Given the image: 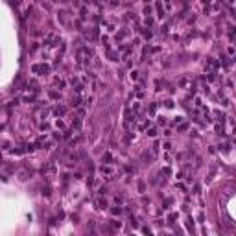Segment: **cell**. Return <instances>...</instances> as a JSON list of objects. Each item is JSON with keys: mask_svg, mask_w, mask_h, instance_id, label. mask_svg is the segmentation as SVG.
Segmentation results:
<instances>
[{"mask_svg": "<svg viewBox=\"0 0 236 236\" xmlns=\"http://www.w3.org/2000/svg\"><path fill=\"white\" fill-rule=\"evenodd\" d=\"M67 15H68V11H65V9H59V13H57V19H59V22H61V24H65V26H68Z\"/></svg>", "mask_w": 236, "mask_h": 236, "instance_id": "7a4b0ae2", "label": "cell"}, {"mask_svg": "<svg viewBox=\"0 0 236 236\" xmlns=\"http://www.w3.org/2000/svg\"><path fill=\"white\" fill-rule=\"evenodd\" d=\"M124 201H126V199H124L122 196H116V197H114V203H116L118 206H120V205H124Z\"/></svg>", "mask_w": 236, "mask_h": 236, "instance_id": "7402d4cb", "label": "cell"}, {"mask_svg": "<svg viewBox=\"0 0 236 236\" xmlns=\"http://www.w3.org/2000/svg\"><path fill=\"white\" fill-rule=\"evenodd\" d=\"M142 32V35H144V39H151L153 37V32L151 30H148V28H144V30H140Z\"/></svg>", "mask_w": 236, "mask_h": 236, "instance_id": "7c38bea8", "label": "cell"}, {"mask_svg": "<svg viewBox=\"0 0 236 236\" xmlns=\"http://www.w3.org/2000/svg\"><path fill=\"white\" fill-rule=\"evenodd\" d=\"M32 72L33 74H39V76H46L50 72V65H44V63H37L32 67Z\"/></svg>", "mask_w": 236, "mask_h": 236, "instance_id": "6da1fadb", "label": "cell"}, {"mask_svg": "<svg viewBox=\"0 0 236 236\" xmlns=\"http://www.w3.org/2000/svg\"><path fill=\"white\" fill-rule=\"evenodd\" d=\"M54 85H55V87H59V88H63L65 85H67V81L61 79V78H54Z\"/></svg>", "mask_w": 236, "mask_h": 236, "instance_id": "ba28073f", "label": "cell"}, {"mask_svg": "<svg viewBox=\"0 0 236 236\" xmlns=\"http://www.w3.org/2000/svg\"><path fill=\"white\" fill-rule=\"evenodd\" d=\"M162 148L168 151V150H172V144H170V142H164V146H162Z\"/></svg>", "mask_w": 236, "mask_h": 236, "instance_id": "ab89813d", "label": "cell"}, {"mask_svg": "<svg viewBox=\"0 0 236 236\" xmlns=\"http://www.w3.org/2000/svg\"><path fill=\"white\" fill-rule=\"evenodd\" d=\"M98 192H100V196H103V194H105V192H107V190H105V186H102V188H100V190H98Z\"/></svg>", "mask_w": 236, "mask_h": 236, "instance_id": "b9f144b4", "label": "cell"}, {"mask_svg": "<svg viewBox=\"0 0 236 236\" xmlns=\"http://www.w3.org/2000/svg\"><path fill=\"white\" fill-rule=\"evenodd\" d=\"M67 111H68V109L65 107V105H57V107L54 109V114H55V116H65V114H67Z\"/></svg>", "mask_w": 236, "mask_h": 236, "instance_id": "277c9868", "label": "cell"}, {"mask_svg": "<svg viewBox=\"0 0 236 236\" xmlns=\"http://www.w3.org/2000/svg\"><path fill=\"white\" fill-rule=\"evenodd\" d=\"M157 151H159V144L155 142V144H153V146H151V153H153V155H155V153H157Z\"/></svg>", "mask_w": 236, "mask_h": 236, "instance_id": "836d02e7", "label": "cell"}, {"mask_svg": "<svg viewBox=\"0 0 236 236\" xmlns=\"http://www.w3.org/2000/svg\"><path fill=\"white\" fill-rule=\"evenodd\" d=\"M155 111H157V103H151V105H150V116L155 114Z\"/></svg>", "mask_w": 236, "mask_h": 236, "instance_id": "603a6c76", "label": "cell"}, {"mask_svg": "<svg viewBox=\"0 0 236 236\" xmlns=\"http://www.w3.org/2000/svg\"><path fill=\"white\" fill-rule=\"evenodd\" d=\"M164 85V81H161V79H157L155 81V91H161V87Z\"/></svg>", "mask_w": 236, "mask_h": 236, "instance_id": "4316f807", "label": "cell"}, {"mask_svg": "<svg viewBox=\"0 0 236 236\" xmlns=\"http://www.w3.org/2000/svg\"><path fill=\"white\" fill-rule=\"evenodd\" d=\"M227 54H229V55H234V46H229V48H227Z\"/></svg>", "mask_w": 236, "mask_h": 236, "instance_id": "74e56055", "label": "cell"}, {"mask_svg": "<svg viewBox=\"0 0 236 236\" xmlns=\"http://www.w3.org/2000/svg\"><path fill=\"white\" fill-rule=\"evenodd\" d=\"M79 15H81V20H85V19H87V8H81Z\"/></svg>", "mask_w": 236, "mask_h": 236, "instance_id": "d4e9b609", "label": "cell"}, {"mask_svg": "<svg viewBox=\"0 0 236 236\" xmlns=\"http://www.w3.org/2000/svg\"><path fill=\"white\" fill-rule=\"evenodd\" d=\"M144 24H146V28L150 30L151 26H153V17H146V20H144Z\"/></svg>", "mask_w": 236, "mask_h": 236, "instance_id": "2e32d148", "label": "cell"}, {"mask_svg": "<svg viewBox=\"0 0 236 236\" xmlns=\"http://www.w3.org/2000/svg\"><path fill=\"white\" fill-rule=\"evenodd\" d=\"M50 194H52V190H50V186H43V196H46V197H50Z\"/></svg>", "mask_w": 236, "mask_h": 236, "instance_id": "ffe728a7", "label": "cell"}, {"mask_svg": "<svg viewBox=\"0 0 236 236\" xmlns=\"http://www.w3.org/2000/svg\"><path fill=\"white\" fill-rule=\"evenodd\" d=\"M131 79H133V81L138 79V70H131Z\"/></svg>", "mask_w": 236, "mask_h": 236, "instance_id": "484cf974", "label": "cell"}, {"mask_svg": "<svg viewBox=\"0 0 236 236\" xmlns=\"http://www.w3.org/2000/svg\"><path fill=\"white\" fill-rule=\"evenodd\" d=\"M159 124H161V126H164V124H166V118H164V116H159Z\"/></svg>", "mask_w": 236, "mask_h": 236, "instance_id": "f35d334b", "label": "cell"}, {"mask_svg": "<svg viewBox=\"0 0 236 236\" xmlns=\"http://www.w3.org/2000/svg\"><path fill=\"white\" fill-rule=\"evenodd\" d=\"M107 57L111 61H118V59H120V54H118V52H113V50H107Z\"/></svg>", "mask_w": 236, "mask_h": 236, "instance_id": "52a82bcc", "label": "cell"}, {"mask_svg": "<svg viewBox=\"0 0 236 236\" xmlns=\"http://www.w3.org/2000/svg\"><path fill=\"white\" fill-rule=\"evenodd\" d=\"M96 206L98 209H107V201L105 199H96Z\"/></svg>", "mask_w": 236, "mask_h": 236, "instance_id": "5bb4252c", "label": "cell"}, {"mask_svg": "<svg viewBox=\"0 0 236 236\" xmlns=\"http://www.w3.org/2000/svg\"><path fill=\"white\" fill-rule=\"evenodd\" d=\"M192 83H190V79L188 78H181L179 81H177V87H181V88H186V87H190Z\"/></svg>", "mask_w": 236, "mask_h": 236, "instance_id": "8992f818", "label": "cell"}, {"mask_svg": "<svg viewBox=\"0 0 236 236\" xmlns=\"http://www.w3.org/2000/svg\"><path fill=\"white\" fill-rule=\"evenodd\" d=\"M129 32H127V28H124L122 30V32H118L116 35H114V39H116V43H120V41H124V39H126V35H127Z\"/></svg>", "mask_w": 236, "mask_h": 236, "instance_id": "5b68a950", "label": "cell"}, {"mask_svg": "<svg viewBox=\"0 0 236 236\" xmlns=\"http://www.w3.org/2000/svg\"><path fill=\"white\" fill-rule=\"evenodd\" d=\"M151 11H153L151 6H146V8H144V15H146V17H151Z\"/></svg>", "mask_w": 236, "mask_h": 236, "instance_id": "44dd1931", "label": "cell"}, {"mask_svg": "<svg viewBox=\"0 0 236 236\" xmlns=\"http://www.w3.org/2000/svg\"><path fill=\"white\" fill-rule=\"evenodd\" d=\"M102 159H103V161H105V162H107V164H111V162H113V155H111V153H109V151H105V153H103V157H102Z\"/></svg>", "mask_w": 236, "mask_h": 236, "instance_id": "4fadbf2b", "label": "cell"}, {"mask_svg": "<svg viewBox=\"0 0 236 236\" xmlns=\"http://www.w3.org/2000/svg\"><path fill=\"white\" fill-rule=\"evenodd\" d=\"M188 129V124H179V127H177V131H186Z\"/></svg>", "mask_w": 236, "mask_h": 236, "instance_id": "f1b7e54d", "label": "cell"}, {"mask_svg": "<svg viewBox=\"0 0 236 236\" xmlns=\"http://www.w3.org/2000/svg\"><path fill=\"white\" fill-rule=\"evenodd\" d=\"M28 177H30V172H28V170H20V172H19V179H20V181H26Z\"/></svg>", "mask_w": 236, "mask_h": 236, "instance_id": "30bf717a", "label": "cell"}, {"mask_svg": "<svg viewBox=\"0 0 236 236\" xmlns=\"http://www.w3.org/2000/svg\"><path fill=\"white\" fill-rule=\"evenodd\" d=\"M155 8H157V17H159V19H164V17H166V11H164L162 4L161 2H155Z\"/></svg>", "mask_w": 236, "mask_h": 236, "instance_id": "3957f363", "label": "cell"}, {"mask_svg": "<svg viewBox=\"0 0 236 236\" xmlns=\"http://www.w3.org/2000/svg\"><path fill=\"white\" fill-rule=\"evenodd\" d=\"M221 65H223L225 68H229V67H231V57H227V55H221Z\"/></svg>", "mask_w": 236, "mask_h": 236, "instance_id": "8fae6325", "label": "cell"}, {"mask_svg": "<svg viewBox=\"0 0 236 236\" xmlns=\"http://www.w3.org/2000/svg\"><path fill=\"white\" fill-rule=\"evenodd\" d=\"M148 137H157V129H155V127L148 129Z\"/></svg>", "mask_w": 236, "mask_h": 236, "instance_id": "cb8c5ba5", "label": "cell"}, {"mask_svg": "<svg viewBox=\"0 0 236 236\" xmlns=\"http://www.w3.org/2000/svg\"><path fill=\"white\" fill-rule=\"evenodd\" d=\"M138 190H140V192H144V190H146V185H144V183H142V181H140V183H138Z\"/></svg>", "mask_w": 236, "mask_h": 236, "instance_id": "8d00e7d4", "label": "cell"}, {"mask_svg": "<svg viewBox=\"0 0 236 236\" xmlns=\"http://www.w3.org/2000/svg\"><path fill=\"white\" fill-rule=\"evenodd\" d=\"M111 225H113L114 229H120V227H122V223H120V221H116V220H114V221H111Z\"/></svg>", "mask_w": 236, "mask_h": 236, "instance_id": "d6a6232c", "label": "cell"}, {"mask_svg": "<svg viewBox=\"0 0 236 236\" xmlns=\"http://www.w3.org/2000/svg\"><path fill=\"white\" fill-rule=\"evenodd\" d=\"M164 107L172 109V107H173V102H172V100H166V102H164Z\"/></svg>", "mask_w": 236, "mask_h": 236, "instance_id": "1f68e13d", "label": "cell"}, {"mask_svg": "<svg viewBox=\"0 0 236 236\" xmlns=\"http://www.w3.org/2000/svg\"><path fill=\"white\" fill-rule=\"evenodd\" d=\"M32 35H33V37H39V35H41V32H37V30H33V32H32Z\"/></svg>", "mask_w": 236, "mask_h": 236, "instance_id": "7bdbcfd3", "label": "cell"}, {"mask_svg": "<svg viewBox=\"0 0 236 236\" xmlns=\"http://www.w3.org/2000/svg\"><path fill=\"white\" fill-rule=\"evenodd\" d=\"M186 227L190 229V231H194V220H192V218H188V223H186Z\"/></svg>", "mask_w": 236, "mask_h": 236, "instance_id": "f546056e", "label": "cell"}, {"mask_svg": "<svg viewBox=\"0 0 236 236\" xmlns=\"http://www.w3.org/2000/svg\"><path fill=\"white\" fill-rule=\"evenodd\" d=\"M206 78H209V81H216V72H209Z\"/></svg>", "mask_w": 236, "mask_h": 236, "instance_id": "83f0119b", "label": "cell"}, {"mask_svg": "<svg viewBox=\"0 0 236 236\" xmlns=\"http://www.w3.org/2000/svg\"><path fill=\"white\" fill-rule=\"evenodd\" d=\"M55 126H57V129H65V122H63V120H57Z\"/></svg>", "mask_w": 236, "mask_h": 236, "instance_id": "4dcf8cb0", "label": "cell"}, {"mask_svg": "<svg viewBox=\"0 0 236 236\" xmlns=\"http://www.w3.org/2000/svg\"><path fill=\"white\" fill-rule=\"evenodd\" d=\"M78 114L79 116H85V107H78Z\"/></svg>", "mask_w": 236, "mask_h": 236, "instance_id": "d590c367", "label": "cell"}, {"mask_svg": "<svg viewBox=\"0 0 236 236\" xmlns=\"http://www.w3.org/2000/svg\"><path fill=\"white\" fill-rule=\"evenodd\" d=\"M41 131H50V124L46 122V120H44L43 124H41Z\"/></svg>", "mask_w": 236, "mask_h": 236, "instance_id": "ac0fdd59", "label": "cell"}, {"mask_svg": "<svg viewBox=\"0 0 236 236\" xmlns=\"http://www.w3.org/2000/svg\"><path fill=\"white\" fill-rule=\"evenodd\" d=\"M0 161H2V155H0Z\"/></svg>", "mask_w": 236, "mask_h": 236, "instance_id": "f6af8a7d", "label": "cell"}, {"mask_svg": "<svg viewBox=\"0 0 236 236\" xmlns=\"http://www.w3.org/2000/svg\"><path fill=\"white\" fill-rule=\"evenodd\" d=\"M92 183H94V179H92V175H91V177H88V179H87V185H88V186H91V185H92Z\"/></svg>", "mask_w": 236, "mask_h": 236, "instance_id": "60d3db41", "label": "cell"}, {"mask_svg": "<svg viewBox=\"0 0 236 236\" xmlns=\"http://www.w3.org/2000/svg\"><path fill=\"white\" fill-rule=\"evenodd\" d=\"M41 116H43V118H46V116H48V109H44L43 113H41Z\"/></svg>", "mask_w": 236, "mask_h": 236, "instance_id": "ee69618b", "label": "cell"}, {"mask_svg": "<svg viewBox=\"0 0 236 236\" xmlns=\"http://www.w3.org/2000/svg\"><path fill=\"white\" fill-rule=\"evenodd\" d=\"M72 129H76V131L81 129V120H79V118H74V120H72Z\"/></svg>", "mask_w": 236, "mask_h": 236, "instance_id": "9c48e42d", "label": "cell"}, {"mask_svg": "<svg viewBox=\"0 0 236 236\" xmlns=\"http://www.w3.org/2000/svg\"><path fill=\"white\" fill-rule=\"evenodd\" d=\"M100 172H102V173H107V175H111V172H113V170H111V166H103V164H102Z\"/></svg>", "mask_w": 236, "mask_h": 236, "instance_id": "e0dca14e", "label": "cell"}, {"mask_svg": "<svg viewBox=\"0 0 236 236\" xmlns=\"http://www.w3.org/2000/svg\"><path fill=\"white\" fill-rule=\"evenodd\" d=\"M214 116H216V118H218V120H220V122H223V120H225V114H223L221 111H218V109L214 111Z\"/></svg>", "mask_w": 236, "mask_h": 236, "instance_id": "9a60e30c", "label": "cell"}, {"mask_svg": "<svg viewBox=\"0 0 236 236\" xmlns=\"http://www.w3.org/2000/svg\"><path fill=\"white\" fill-rule=\"evenodd\" d=\"M48 94H50V98H54V100H57V98H59V94H57L55 91H50Z\"/></svg>", "mask_w": 236, "mask_h": 236, "instance_id": "e575fe53", "label": "cell"}, {"mask_svg": "<svg viewBox=\"0 0 236 236\" xmlns=\"http://www.w3.org/2000/svg\"><path fill=\"white\" fill-rule=\"evenodd\" d=\"M111 214H113V216H120V214H122V209H120V206H116V209H111Z\"/></svg>", "mask_w": 236, "mask_h": 236, "instance_id": "d6986e66", "label": "cell"}]
</instances>
